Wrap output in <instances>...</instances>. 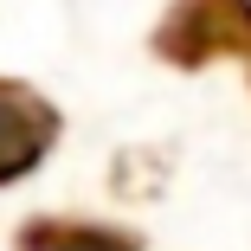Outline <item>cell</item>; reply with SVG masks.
I'll return each mask as SVG.
<instances>
[{"instance_id": "cell-2", "label": "cell", "mask_w": 251, "mask_h": 251, "mask_svg": "<svg viewBox=\"0 0 251 251\" xmlns=\"http://www.w3.org/2000/svg\"><path fill=\"white\" fill-rule=\"evenodd\" d=\"M26 251H129V245H116V238H103V232H58V226H39V232L26 238Z\"/></svg>"}, {"instance_id": "cell-1", "label": "cell", "mask_w": 251, "mask_h": 251, "mask_svg": "<svg viewBox=\"0 0 251 251\" xmlns=\"http://www.w3.org/2000/svg\"><path fill=\"white\" fill-rule=\"evenodd\" d=\"M45 142H52V110L32 103L26 90H0V180L26 174L45 155Z\"/></svg>"}]
</instances>
